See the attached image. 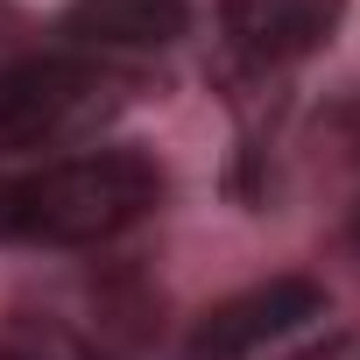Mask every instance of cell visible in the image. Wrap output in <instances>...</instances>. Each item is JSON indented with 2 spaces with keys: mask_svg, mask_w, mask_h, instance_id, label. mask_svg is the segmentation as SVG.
Segmentation results:
<instances>
[{
  "mask_svg": "<svg viewBox=\"0 0 360 360\" xmlns=\"http://www.w3.org/2000/svg\"><path fill=\"white\" fill-rule=\"evenodd\" d=\"M162 205V169L141 148H78L22 176H0L8 248H99Z\"/></svg>",
  "mask_w": 360,
  "mask_h": 360,
  "instance_id": "1",
  "label": "cell"
},
{
  "mask_svg": "<svg viewBox=\"0 0 360 360\" xmlns=\"http://www.w3.org/2000/svg\"><path fill=\"white\" fill-rule=\"evenodd\" d=\"M120 113V78L99 57H15L0 64V155H36L99 134Z\"/></svg>",
  "mask_w": 360,
  "mask_h": 360,
  "instance_id": "2",
  "label": "cell"
},
{
  "mask_svg": "<svg viewBox=\"0 0 360 360\" xmlns=\"http://www.w3.org/2000/svg\"><path fill=\"white\" fill-rule=\"evenodd\" d=\"M290 360H360V332H325L318 346H297Z\"/></svg>",
  "mask_w": 360,
  "mask_h": 360,
  "instance_id": "6",
  "label": "cell"
},
{
  "mask_svg": "<svg viewBox=\"0 0 360 360\" xmlns=\"http://www.w3.org/2000/svg\"><path fill=\"white\" fill-rule=\"evenodd\" d=\"M191 29V0H71L57 36L71 57H127V50H169Z\"/></svg>",
  "mask_w": 360,
  "mask_h": 360,
  "instance_id": "5",
  "label": "cell"
},
{
  "mask_svg": "<svg viewBox=\"0 0 360 360\" xmlns=\"http://www.w3.org/2000/svg\"><path fill=\"white\" fill-rule=\"evenodd\" d=\"M353 240H360V212H353Z\"/></svg>",
  "mask_w": 360,
  "mask_h": 360,
  "instance_id": "7",
  "label": "cell"
},
{
  "mask_svg": "<svg viewBox=\"0 0 360 360\" xmlns=\"http://www.w3.org/2000/svg\"><path fill=\"white\" fill-rule=\"evenodd\" d=\"M311 318H325V290H318L311 276H269V283H255V290L212 304V311L184 332L176 360H262L276 339L304 332Z\"/></svg>",
  "mask_w": 360,
  "mask_h": 360,
  "instance_id": "3",
  "label": "cell"
},
{
  "mask_svg": "<svg viewBox=\"0 0 360 360\" xmlns=\"http://www.w3.org/2000/svg\"><path fill=\"white\" fill-rule=\"evenodd\" d=\"M346 0H219V29L248 64H304L332 43Z\"/></svg>",
  "mask_w": 360,
  "mask_h": 360,
  "instance_id": "4",
  "label": "cell"
}]
</instances>
